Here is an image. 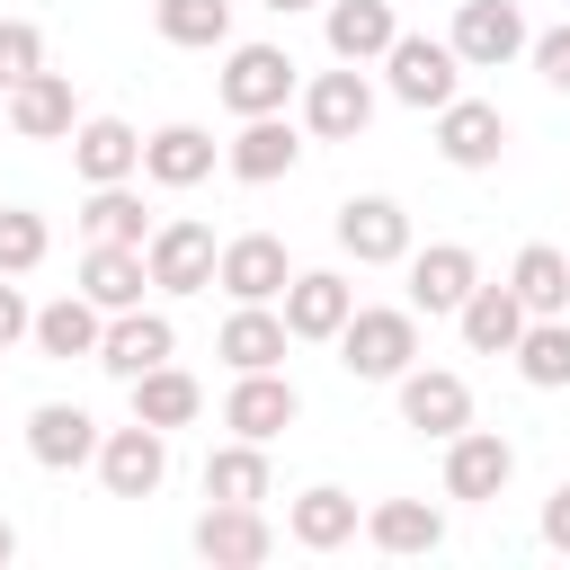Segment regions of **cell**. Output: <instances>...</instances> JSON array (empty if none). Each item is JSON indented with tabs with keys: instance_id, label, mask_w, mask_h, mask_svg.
I'll list each match as a JSON object with an SVG mask.
<instances>
[{
	"instance_id": "1",
	"label": "cell",
	"mask_w": 570,
	"mask_h": 570,
	"mask_svg": "<svg viewBox=\"0 0 570 570\" xmlns=\"http://www.w3.org/2000/svg\"><path fill=\"white\" fill-rule=\"evenodd\" d=\"M330 347H338L347 383H401V374L419 365V312H410V303H356Z\"/></svg>"
},
{
	"instance_id": "2",
	"label": "cell",
	"mask_w": 570,
	"mask_h": 570,
	"mask_svg": "<svg viewBox=\"0 0 570 570\" xmlns=\"http://www.w3.org/2000/svg\"><path fill=\"white\" fill-rule=\"evenodd\" d=\"M383 89L401 98V107H419V116H436L445 98H463V53H454V36H392V53H383Z\"/></svg>"
},
{
	"instance_id": "3",
	"label": "cell",
	"mask_w": 570,
	"mask_h": 570,
	"mask_svg": "<svg viewBox=\"0 0 570 570\" xmlns=\"http://www.w3.org/2000/svg\"><path fill=\"white\" fill-rule=\"evenodd\" d=\"M303 89V62L285 45H223V107L232 116H276Z\"/></svg>"
},
{
	"instance_id": "4",
	"label": "cell",
	"mask_w": 570,
	"mask_h": 570,
	"mask_svg": "<svg viewBox=\"0 0 570 570\" xmlns=\"http://www.w3.org/2000/svg\"><path fill=\"white\" fill-rule=\"evenodd\" d=\"M374 125V80L365 62H338V71H312L303 80V134L312 142H356Z\"/></svg>"
},
{
	"instance_id": "5",
	"label": "cell",
	"mask_w": 570,
	"mask_h": 570,
	"mask_svg": "<svg viewBox=\"0 0 570 570\" xmlns=\"http://www.w3.org/2000/svg\"><path fill=\"white\" fill-rule=\"evenodd\" d=\"M142 258H151V285H160V294H205L214 267H223V240H214V223L169 214V223L142 240Z\"/></svg>"
},
{
	"instance_id": "6",
	"label": "cell",
	"mask_w": 570,
	"mask_h": 570,
	"mask_svg": "<svg viewBox=\"0 0 570 570\" xmlns=\"http://www.w3.org/2000/svg\"><path fill=\"white\" fill-rule=\"evenodd\" d=\"M98 481H107V499H151L169 481V428H151V419L107 428L98 436Z\"/></svg>"
},
{
	"instance_id": "7",
	"label": "cell",
	"mask_w": 570,
	"mask_h": 570,
	"mask_svg": "<svg viewBox=\"0 0 570 570\" xmlns=\"http://www.w3.org/2000/svg\"><path fill=\"white\" fill-rule=\"evenodd\" d=\"M401 267H410V312H428V321H454V312L472 303V285H481V258H472L463 240H428V249H410Z\"/></svg>"
},
{
	"instance_id": "8",
	"label": "cell",
	"mask_w": 570,
	"mask_h": 570,
	"mask_svg": "<svg viewBox=\"0 0 570 570\" xmlns=\"http://www.w3.org/2000/svg\"><path fill=\"white\" fill-rule=\"evenodd\" d=\"M445 36H454L463 71H508V62H517V53L534 45V36H525V9H517V0H463Z\"/></svg>"
},
{
	"instance_id": "9",
	"label": "cell",
	"mask_w": 570,
	"mask_h": 570,
	"mask_svg": "<svg viewBox=\"0 0 570 570\" xmlns=\"http://www.w3.org/2000/svg\"><path fill=\"white\" fill-rule=\"evenodd\" d=\"M294 160H303V125H285V107L276 116H240V134L223 142V169L240 187H276V178H294Z\"/></svg>"
},
{
	"instance_id": "10",
	"label": "cell",
	"mask_w": 570,
	"mask_h": 570,
	"mask_svg": "<svg viewBox=\"0 0 570 570\" xmlns=\"http://www.w3.org/2000/svg\"><path fill=\"white\" fill-rule=\"evenodd\" d=\"M338 249H347L356 267H401V258L419 249L401 196H347V205H338Z\"/></svg>"
},
{
	"instance_id": "11",
	"label": "cell",
	"mask_w": 570,
	"mask_h": 570,
	"mask_svg": "<svg viewBox=\"0 0 570 570\" xmlns=\"http://www.w3.org/2000/svg\"><path fill=\"white\" fill-rule=\"evenodd\" d=\"M214 285H223L232 303H285V285H294V258H285V240H276V232H232V240H223V267H214Z\"/></svg>"
},
{
	"instance_id": "12",
	"label": "cell",
	"mask_w": 570,
	"mask_h": 570,
	"mask_svg": "<svg viewBox=\"0 0 570 570\" xmlns=\"http://www.w3.org/2000/svg\"><path fill=\"white\" fill-rule=\"evenodd\" d=\"M303 419V392L285 383V365H258V374H232V392H223V428L232 436H285Z\"/></svg>"
},
{
	"instance_id": "13",
	"label": "cell",
	"mask_w": 570,
	"mask_h": 570,
	"mask_svg": "<svg viewBox=\"0 0 570 570\" xmlns=\"http://www.w3.org/2000/svg\"><path fill=\"white\" fill-rule=\"evenodd\" d=\"M517 481V445L499 436V428H454L445 436V499H499Z\"/></svg>"
},
{
	"instance_id": "14",
	"label": "cell",
	"mask_w": 570,
	"mask_h": 570,
	"mask_svg": "<svg viewBox=\"0 0 570 570\" xmlns=\"http://www.w3.org/2000/svg\"><path fill=\"white\" fill-rule=\"evenodd\" d=\"M508 151V116L490 98H445L436 107V160L445 169H499Z\"/></svg>"
},
{
	"instance_id": "15",
	"label": "cell",
	"mask_w": 570,
	"mask_h": 570,
	"mask_svg": "<svg viewBox=\"0 0 570 570\" xmlns=\"http://www.w3.org/2000/svg\"><path fill=\"white\" fill-rule=\"evenodd\" d=\"M178 356V330H169V312H107V338H98V374H116V383H134V374H151V365H169Z\"/></svg>"
},
{
	"instance_id": "16",
	"label": "cell",
	"mask_w": 570,
	"mask_h": 570,
	"mask_svg": "<svg viewBox=\"0 0 570 570\" xmlns=\"http://www.w3.org/2000/svg\"><path fill=\"white\" fill-rule=\"evenodd\" d=\"M392 392H401V428H419V436H436V445H445L454 428H472V383L445 374V365H410Z\"/></svg>"
},
{
	"instance_id": "17",
	"label": "cell",
	"mask_w": 570,
	"mask_h": 570,
	"mask_svg": "<svg viewBox=\"0 0 570 570\" xmlns=\"http://www.w3.org/2000/svg\"><path fill=\"white\" fill-rule=\"evenodd\" d=\"M276 312H285L294 338H321V347H330V338L347 330V312H356V285H347L338 267H294V285H285Z\"/></svg>"
},
{
	"instance_id": "18",
	"label": "cell",
	"mask_w": 570,
	"mask_h": 570,
	"mask_svg": "<svg viewBox=\"0 0 570 570\" xmlns=\"http://www.w3.org/2000/svg\"><path fill=\"white\" fill-rule=\"evenodd\" d=\"M98 419L80 410V401H36L27 410V454L45 463V472H80V463H98Z\"/></svg>"
},
{
	"instance_id": "19",
	"label": "cell",
	"mask_w": 570,
	"mask_h": 570,
	"mask_svg": "<svg viewBox=\"0 0 570 570\" xmlns=\"http://www.w3.org/2000/svg\"><path fill=\"white\" fill-rule=\"evenodd\" d=\"M196 552H205L214 570H258V561L276 552V525H267L258 508H240V499H214V508L196 517Z\"/></svg>"
},
{
	"instance_id": "20",
	"label": "cell",
	"mask_w": 570,
	"mask_h": 570,
	"mask_svg": "<svg viewBox=\"0 0 570 570\" xmlns=\"http://www.w3.org/2000/svg\"><path fill=\"white\" fill-rule=\"evenodd\" d=\"M321 36H330V62H383L401 36V9L392 0H321Z\"/></svg>"
},
{
	"instance_id": "21",
	"label": "cell",
	"mask_w": 570,
	"mask_h": 570,
	"mask_svg": "<svg viewBox=\"0 0 570 570\" xmlns=\"http://www.w3.org/2000/svg\"><path fill=\"white\" fill-rule=\"evenodd\" d=\"M80 125V98H71V71H36L9 89V134L18 142H71Z\"/></svg>"
},
{
	"instance_id": "22",
	"label": "cell",
	"mask_w": 570,
	"mask_h": 570,
	"mask_svg": "<svg viewBox=\"0 0 570 570\" xmlns=\"http://www.w3.org/2000/svg\"><path fill=\"white\" fill-rule=\"evenodd\" d=\"M71 169L89 187H116V178H142V134L125 116H80L71 125Z\"/></svg>"
},
{
	"instance_id": "23",
	"label": "cell",
	"mask_w": 570,
	"mask_h": 570,
	"mask_svg": "<svg viewBox=\"0 0 570 570\" xmlns=\"http://www.w3.org/2000/svg\"><path fill=\"white\" fill-rule=\"evenodd\" d=\"M214 160H223V142H214L205 125H160V134H142V178H151V187H205Z\"/></svg>"
},
{
	"instance_id": "24",
	"label": "cell",
	"mask_w": 570,
	"mask_h": 570,
	"mask_svg": "<svg viewBox=\"0 0 570 570\" xmlns=\"http://www.w3.org/2000/svg\"><path fill=\"white\" fill-rule=\"evenodd\" d=\"M142 285H151V258H142L134 240H89V249H80V294H89L98 312H134Z\"/></svg>"
},
{
	"instance_id": "25",
	"label": "cell",
	"mask_w": 570,
	"mask_h": 570,
	"mask_svg": "<svg viewBox=\"0 0 570 570\" xmlns=\"http://www.w3.org/2000/svg\"><path fill=\"white\" fill-rule=\"evenodd\" d=\"M525 294L517 285H472V303L454 312V330H463V347L472 356H517V338H525Z\"/></svg>"
},
{
	"instance_id": "26",
	"label": "cell",
	"mask_w": 570,
	"mask_h": 570,
	"mask_svg": "<svg viewBox=\"0 0 570 570\" xmlns=\"http://www.w3.org/2000/svg\"><path fill=\"white\" fill-rule=\"evenodd\" d=\"M285 347H294V330H285V312H267V303H232V321L214 330V356H223L232 374L285 365Z\"/></svg>"
},
{
	"instance_id": "27",
	"label": "cell",
	"mask_w": 570,
	"mask_h": 570,
	"mask_svg": "<svg viewBox=\"0 0 570 570\" xmlns=\"http://www.w3.org/2000/svg\"><path fill=\"white\" fill-rule=\"evenodd\" d=\"M98 338H107V312L71 285V294H53L45 312H36V356H53V365H71V356H89L98 365Z\"/></svg>"
},
{
	"instance_id": "28",
	"label": "cell",
	"mask_w": 570,
	"mask_h": 570,
	"mask_svg": "<svg viewBox=\"0 0 570 570\" xmlns=\"http://www.w3.org/2000/svg\"><path fill=\"white\" fill-rule=\"evenodd\" d=\"M365 543L392 552V561L436 552V543H445V508H428V499H374V508H365Z\"/></svg>"
},
{
	"instance_id": "29",
	"label": "cell",
	"mask_w": 570,
	"mask_h": 570,
	"mask_svg": "<svg viewBox=\"0 0 570 570\" xmlns=\"http://www.w3.org/2000/svg\"><path fill=\"white\" fill-rule=\"evenodd\" d=\"M285 534H294L303 552H338V543H356V499H347L338 481H312V490L285 508Z\"/></svg>"
},
{
	"instance_id": "30",
	"label": "cell",
	"mask_w": 570,
	"mask_h": 570,
	"mask_svg": "<svg viewBox=\"0 0 570 570\" xmlns=\"http://www.w3.org/2000/svg\"><path fill=\"white\" fill-rule=\"evenodd\" d=\"M125 392H134V419H151V428H196V410H205V383L187 365H151Z\"/></svg>"
},
{
	"instance_id": "31",
	"label": "cell",
	"mask_w": 570,
	"mask_h": 570,
	"mask_svg": "<svg viewBox=\"0 0 570 570\" xmlns=\"http://www.w3.org/2000/svg\"><path fill=\"white\" fill-rule=\"evenodd\" d=\"M267 490H276V472H267V445H258V436H232V445L205 454V499H240V508H258Z\"/></svg>"
},
{
	"instance_id": "32",
	"label": "cell",
	"mask_w": 570,
	"mask_h": 570,
	"mask_svg": "<svg viewBox=\"0 0 570 570\" xmlns=\"http://www.w3.org/2000/svg\"><path fill=\"white\" fill-rule=\"evenodd\" d=\"M151 27L178 53H223L232 45V0H151Z\"/></svg>"
},
{
	"instance_id": "33",
	"label": "cell",
	"mask_w": 570,
	"mask_h": 570,
	"mask_svg": "<svg viewBox=\"0 0 570 570\" xmlns=\"http://www.w3.org/2000/svg\"><path fill=\"white\" fill-rule=\"evenodd\" d=\"M517 374L534 392H570V312H534L517 338Z\"/></svg>"
},
{
	"instance_id": "34",
	"label": "cell",
	"mask_w": 570,
	"mask_h": 570,
	"mask_svg": "<svg viewBox=\"0 0 570 570\" xmlns=\"http://www.w3.org/2000/svg\"><path fill=\"white\" fill-rule=\"evenodd\" d=\"M80 232H89V240H134V249H142V240H151L160 223L142 214L134 178H116V187H89V205H80Z\"/></svg>"
},
{
	"instance_id": "35",
	"label": "cell",
	"mask_w": 570,
	"mask_h": 570,
	"mask_svg": "<svg viewBox=\"0 0 570 570\" xmlns=\"http://www.w3.org/2000/svg\"><path fill=\"white\" fill-rule=\"evenodd\" d=\"M508 285L525 294V312H570V249L525 240V249H517V267H508Z\"/></svg>"
},
{
	"instance_id": "36",
	"label": "cell",
	"mask_w": 570,
	"mask_h": 570,
	"mask_svg": "<svg viewBox=\"0 0 570 570\" xmlns=\"http://www.w3.org/2000/svg\"><path fill=\"white\" fill-rule=\"evenodd\" d=\"M45 249H53L45 214H27V205H0V276H36V267H45Z\"/></svg>"
},
{
	"instance_id": "37",
	"label": "cell",
	"mask_w": 570,
	"mask_h": 570,
	"mask_svg": "<svg viewBox=\"0 0 570 570\" xmlns=\"http://www.w3.org/2000/svg\"><path fill=\"white\" fill-rule=\"evenodd\" d=\"M45 71V36H36V18H0V98L18 89V80H36Z\"/></svg>"
},
{
	"instance_id": "38",
	"label": "cell",
	"mask_w": 570,
	"mask_h": 570,
	"mask_svg": "<svg viewBox=\"0 0 570 570\" xmlns=\"http://www.w3.org/2000/svg\"><path fill=\"white\" fill-rule=\"evenodd\" d=\"M525 53H534V80H543V89H561V98H570V18H561V27H543V36H534V45H525Z\"/></svg>"
},
{
	"instance_id": "39",
	"label": "cell",
	"mask_w": 570,
	"mask_h": 570,
	"mask_svg": "<svg viewBox=\"0 0 570 570\" xmlns=\"http://www.w3.org/2000/svg\"><path fill=\"white\" fill-rule=\"evenodd\" d=\"M18 338H36V312H27L18 276H0V347H18Z\"/></svg>"
},
{
	"instance_id": "40",
	"label": "cell",
	"mask_w": 570,
	"mask_h": 570,
	"mask_svg": "<svg viewBox=\"0 0 570 570\" xmlns=\"http://www.w3.org/2000/svg\"><path fill=\"white\" fill-rule=\"evenodd\" d=\"M543 543H552V552H570V481L543 499Z\"/></svg>"
},
{
	"instance_id": "41",
	"label": "cell",
	"mask_w": 570,
	"mask_h": 570,
	"mask_svg": "<svg viewBox=\"0 0 570 570\" xmlns=\"http://www.w3.org/2000/svg\"><path fill=\"white\" fill-rule=\"evenodd\" d=\"M9 561H18V525L0 517V570H9Z\"/></svg>"
},
{
	"instance_id": "42",
	"label": "cell",
	"mask_w": 570,
	"mask_h": 570,
	"mask_svg": "<svg viewBox=\"0 0 570 570\" xmlns=\"http://www.w3.org/2000/svg\"><path fill=\"white\" fill-rule=\"evenodd\" d=\"M258 9H276V18H294V9H321V0H258Z\"/></svg>"
},
{
	"instance_id": "43",
	"label": "cell",
	"mask_w": 570,
	"mask_h": 570,
	"mask_svg": "<svg viewBox=\"0 0 570 570\" xmlns=\"http://www.w3.org/2000/svg\"><path fill=\"white\" fill-rule=\"evenodd\" d=\"M0 116H9V98H0Z\"/></svg>"
}]
</instances>
